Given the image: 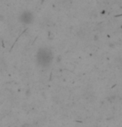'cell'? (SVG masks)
Instances as JSON below:
<instances>
[{
    "label": "cell",
    "instance_id": "7a4b0ae2",
    "mask_svg": "<svg viewBox=\"0 0 122 127\" xmlns=\"http://www.w3.org/2000/svg\"><path fill=\"white\" fill-rule=\"evenodd\" d=\"M19 20H20V22H22L23 23L29 24V23H32L33 20V14L28 11L23 12V13H22V14L19 16Z\"/></svg>",
    "mask_w": 122,
    "mask_h": 127
},
{
    "label": "cell",
    "instance_id": "6da1fadb",
    "mask_svg": "<svg viewBox=\"0 0 122 127\" xmlns=\"http://www.w3.org/2000/svg\"><path fill=\"white\" fill-rule=\"evenodd\" d=\"M37 59L39 63L43 66H47L50 64L53 59L52 52L49 48H41L38 52Z\"/></svg>",
    "mask_w": 122,
    "mask_h": 127
}]
</instances>
